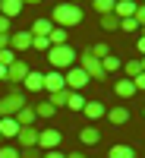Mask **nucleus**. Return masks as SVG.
<instances>
[{"instance_id": "1", "label": "nucleus", "mask_w": 145, "mask_h": 158, "mask_svg": "<svg viewBox=\"0 0 145 158\" xmlns=\"http://www.w3.org/2000/svg\"><path fill=\"white\" fill-rule=\"evenodd\" d=\"M50 22L60 25V29H73V25L82 22V10H79L76 3H57L54 13H50Z\"/></svg>"}, {"instance_id": "2", "label": "nucleus", "mask_w": 145, "mask_h": 158, "mask_svg": "<svg viewBox=\"0 0 145 158\" xmlns=\"http://www.w3.org/2000/svg\"><path fill=\"white\" fill-rule=\"evenodd\" d=\"M25 92L22 89H10L3 98H0V117H16L22 108H25Z\"/></svg>"}, {"instance_id": "3", "label": "nucleus", "mask_w": 145, "mask_h": 158, "mask_svg": "<svg viewBox=\"0 0 145 158\" xmlns=\"http://www.w3.org/2000/svg\"><path fill=\"white\" fill-rule=\"evenodd\" d=\"M47 60H50V67H54L57 73H60V70H70L73 63H76V51H73V44L50 48V51H47Z\"/></svg>"}, {"instance_id": "4", "label": "nucleus", "mask_w": 145, "mask_h": 158, "mask_svg": "<svg viewBox=\"0 0 145 158\" xmlns=\"http://www.w3.org/2000/svg\"><path fill=\"white\" fill-rule=\"evenodd\" d=\"M63 79H66V89H70V92H82L85 82H88V73H85L82 67H70L66 73H63Z\"/></svg>"}, {"instance_id": "5", "label": "nucleus", "mask_w": 145, "mask_h": 158, "mask_svg": "<svg viewBox=\"0 0 145 158\" xmlns=\"http://www.w3.org/2000/svg\"><path fill=\"white\" fill-rule=\"evenodd\" d=\"M82 70L88 73V79H107V73H104V67H101V60L91 57L88 51H82Z\"/></svg>"}, {"instance_id": "6", "label": "nucleus", "mask_w": 145, "mask_h": 158, "mask_svg": "<svg viewBox=\"0 0 145 158\" xmlns=\"http://www.w3.org/2000/svg\"><path fill=\"white\" fill-rule=\"evenodd\" d=\"M60 142H63V133H60V130H41V133H38V149H41V152L57 149Z\"/></svg>"}, {"instance_id": "7", "label": "nucleus", "mask_w": 145, "mask_h": 158, "mask_svg": "<svg viewBox=\"0 0 145 158\" xmlns=\"http://www.w3.org/2000/svg\"><path fill=\"white\" fill-rule=\"evenodd\" d=\"M25 76H29V63H25V60H16L13 67H6V82L13 89H16L19 82H25Z\"/></svg>"}, {"instance_id": "8", "label": "nucleus", "mask_w": 145, "mask_h": 158, "mask_svg": "<svg viewBox=\"0 0 145 158\" xmlns=\"http://www.w3.org/2000/svg\"><path fill=\"white\" fill-rule=\"evenodd\" d=\"M38 133H41V130H35V127H19L16 142H19L22 149H32V146H38Z\"/></svg>"}, {"instance_id": "9", "label": "nucleus", "mask_w": 145, "mask_h": 158, "mask_svg": "<svg viewBox=\"0 0 145 158\" xmlns=\"http://www.w3.org/2000/svg\"><path fill=\"white\" fill-rule=\"evenodd\" d=\"M10 48L16 51V54L19 51H29L32 48V32H13L10 35Z\"/></svg>"}, {"instance_id": "10", "label": "nucleus", "mask_w": 145, "mask_h": 158, "mask_svg": "<svg viewBox=\"0 0 145 158\" xmlns=\"http://www.w3.org/2000/svg\"><path fill=\"white\" fill-rule=\"evenodd\" d=\"M60 89H66V79H63V73H44V92L50 95V92H60Z\"/></svg>"}, {"instance_id": "11", "label": "nucleus", "mask_w": 145, "mask_h": 158, "mask_svg": "<svg viewBox=\"0 0 145 158\" xmlns=\"http://www.w3.org/2000/svg\"><path fill=\"white\" fill-rule=\"evenodd\" d=\"M129 117H133V114H129V108H123V104H117V108H107V120H111L114 127H123Z\"/></svg>"}, {"instance_id": "12", "label": "nucleus", "mask_w": 145, "mask_h": 158, "mask_svg": "<svg viewBox=\"0 0 145 158\" xmlns=\"http://www.w3.org/2000/svg\"><path fill=\"white\" fill-rule=\"evenodd\" d=\"M0 136H3V139H16V136H19L16 117H0Z\"/></svg>"}, {"instance_id": "13", "label": "nucleus", "mask_w": 145, "mask_h": 158, "mask_svg": "<svg viewBox=\"0 0 145 158\" xmlns=\"http://www.w3.org/2000/svg\"><path fill=\"white\" fill-rule=\"evenodd\" d=\"M25 92H44V73H35V70H29V76H25Z\"/></svg>"}, {"instance_id": "14", "label": "nucleus", "mask_w": 145, "mask_h": 158, "mask_svg": "<svg viewBox=\"0 0 145 158\" xmlns=\"http://www.w3.org/2000/svg\"><path fill=\"white\" fill-rule=\"evenodd\" d=\"M22 0H0V16H6V19H13V16H19L22 13Z\"/></svg>"}, {"instance_id": "15", "label": "nucleus", "mask_w": 145, "mask_h": 158, "mask_svg": "<svg viewBox=\"0 0 145 158\" xmlns=\"http://www.w3.org/2000/svg\"><path fill=\"white\" fill-rule=\"evenodd\" d=\"M114 92H117V98H123V101H129L133 95H139L136 85H133V79H120V82L114 85Z\"/></svg>"}, {"instance_id": "16", "label": "nucleus", "mask_w": 145, "mask_h": 158, "mask_svg": "<svg viewBox=\"0 0 145 158\" xmlns=\"http://www.w3.org/2000/svg\"><path fill=\"white\" fill-rule=\"evenodd\" d=\"M79 142H82V146H98V142H101L98 127H82V130H79Z\"/></svg>"}, {"instance_id": "17", "label": "nucleus", "mask_w": 145, "mask_h": 158, "mask_svg": "<svg viewBox=\"0 0 145 158\" xmlns=\"http://www.w3.org/2000/svg\"><path fill=\"white\" fill-rule=\"evenodd\" d=\"M82 114L88 117V120H101V117L107 114V108H104L101 101H85V108H82Z\"/></svg>"}, {"instance_id": "18", "label": "nucleus", "mask_w": 145, "mask_h": 158, "mask_svg": "<svg viewBox=\"0 0 145 158\" xmlns=\"http://www.w3.org/2000/svg\"><path fill=\"white\" fill-rule=\"evenodd\" d=\"M50 29H54V22H50V19H35V25H32V38H47L50 35Z\"/></svg>"}, {"instance_id": "19", "label": "nucleus", "mask_w": 145, "mask_h": 158, "mask_svg": "<svg viewBox=\"0 0 145 158\" xmlns=\"http://www.w3.org/2000/svg\"><path fill=\"white\" fill-rule=\"evenodd\" d=\"M66 101H70V89H60V92H50V95H47V104H50V108H66Z\"/></svg>"}, {"instance_id": "20", "label": "nucleus", "mask_w": 145, "mask_h": 158, "mask_svg": "<svg viewBox=\"0 0 145 158\" xmlns=\"http://www.w3.org/2000/svg\"><path fill=\"white\" fill-rule=\"evenodd\" d=\"M136 10H139V3H136V0H120V3L114 6V13H117L120 19H126V16H136Z\"/></svg>"}, {"instance_id": "21", "label": "nucleus", "mask_w": 145, "mask_h": 158, "mask_svg": "<svg viewBox=\"0 0 145 158\" xmlns=\"http://www.w3.org/2000/svg\"><path fill=\"white\" fill-rule=\"evenodd\" d=\"M35 117H38V114H35V104H25V108L16 114V123H19V127H32Z\"/></svg>"}, {"instance_id": "22", "label": "nucleus", "mask_w": 145, "mask_h": 158, "mask_svg": "<svg viewBox=\"0 0 145 158\" xmlns=\"http://www.w3.org/2000/svg\"><path fill=\"white\" fill-rule=\"evenodd\" d=\"M47 41H50V48H60V44H66V41H70V38H66V29L54 25V29H50V35H47Z\"/></svg>"}, {"instance_id": "23", "label": "nucleus", "mask_w": 145, "mask_h": 158, "mask_svg": "<svg viewBox=\"0 0 145 158\" xmlns=\"http://www.w3.org/2000/svg\"><path fill=\"white\" fill-rule=\"evenodd\" d=\"M101 29H104V32H117V29H120V16H117V13L101 16Z\"/></svg>"}, {"instance_id": "24", "label": "nucleus", "mask_w": 145, "mask_h": 158, "mask_svg": "<svg viewBox=\"0 0 145 158\" xmlns=\"http://www.w3.org/2000/svg\"><path fill=\"white\" fill-rule=\"evenodd\" d=\"M107 158H136V152L129 149V146H111Z\"/></svg>"}, {"instance_id": "25", "label": "nucleus", "mask_w": 145, "mask_h": 158, "mask_svg": "<svg viewBox=\"0 0 145 158\" xmlns=\"http://www.w3.org/2000/svg\"><path fill=\"white\" fill-rule=\"evenodd\" d=\"M123 73H126V79H136L142 73V60H126L123 63Z\"/></svg>"}, {"instance_id": "26", "label": "nucleus", "mask_w": 145, "mask_h": 158, "mask_svg": "<svg viewBox=\"0 0 145 158\" xmlns=\"http://www.w3.org/2000/svg\"><path fill=\"white\" fill-rule=\"evenodd\" d=\"M91 3H95V13L98 16H107V13H114V0H91Z\"/></svg>"}, {"instance_id": "27", "label": "nucleus", "mask_w": 145, "mask_h": 158, "mask_svg": "<svg viewBox=\"0 0 145 158\" xmlns=\"http://www.w3.org/2000/svg\"><path fill=\"white\" fill-rule=\"evenodd\" d=\"M66 108H70V111H82V108H85V98H82V92H70V101H66Z\"/></svg>"}, {"instance_id": "28", "label": "nucleus", "mask_w": 145, "mask_h": 158, "mask_svg": "<svg viewBox=\"0 0 145 158\" xmlns=\"http://www.w3.org/2000/svg\"><path fill=\"white\" fill-rule=\"evenodd\" d=\"M101 67H104V73H117V70H123V63H120V60H117L114 54H107V57H104V60H101Z\"/></svg>"}, {"instance_id": "29", "label": "nucleus", "mask_w": 145, "mask_h": 158, "mask_svg": "<svg viewBox=\"0 0 145 158\" xmlns=\"http://www.w3.org/2000/svg\"><path fill=\"white\" fill-rule=\"evenodd\" d=\"M13 63H16V51L3 48V51H0V67H13Z\"/></svg>"}, {"instance_id": "30", "label": "nucleus", "mask_w": 145, "mask_h": 158, "mask_svg": "<svg viewBox=\"0 0 145 158\" xmlns=\"http://www.w3.org/2000/svg\"><path fill=\"white\" fill-rule=\"evenodd\" d=\"M88 54H91V57H98V60H104L111 51H107V44H104V41H98V44H91V48H88Z\"/></svg>"}, {"instance_id": "31", "label": "nucleus", "mask_w": 145, "mask_h": 158, "mask_svg": "<svg viewBox=\"0 0 145 158\" xmlns=\"http://www.w3.org/2000/svg\"><path fill=\"white\" fill-rule=\"evenodd\" d=\"M120 29H123V32H129V35H133V32H139V29H142V25L136 22V16H126V19H120Z\"/></svg>"}, {"instance_id": "32", "label": "nucleus", "mask_w": 145, "mask_h": 158, "mask_svg": "<svg viewBox=\"0 0 145 158\" xmlns=\"http://www.w3.org/2000/svg\"><path fill=\"white\" fill-rule=\"evenodd\" d=\"M35 114H38V117H54L57 111H54V108H50V104H47V101H41V104H35Z\"/></svg>"}, {"instance_id": "33", "label": "nucleus", "mask_w": 145, "mask_h": 158, "mask_svg": "<svg viewBox=\"0 0 145 158\" xmlns=\"http://www.w3.org/2000/svg\"><path fill=\"white\" fill-rule=\"evenodd\" d=\"M41 155H44V152L38 149V146H32V149H22V152H19V158H41Z\"/></svg>"}, {"instance_id": "34", "label": "nucleus", "mask_w": 145, "mask_h": 158, "mask_svg": "<svg viewBox=\"0 0 145 158\" xmlns=\"http://www.w3.org/2000/svg\"><path fill=\"white\" fill-rule=\"evenodd\" d=\"M32 48L35 51H50V41L47 38H32Z\"/></svg>"}, {"instance_id": "35", "label": "nucleus", "mask_w": 145, "mask_h": 158, "mask_svg": "<svg viewBox=\"0 0 145 158\" xmlns=\"http://www.w3.org/2000/svg\"><path fill=\"white\" fill-rule=\"evenodd\" d=\"M0 158H19V149H13V146H0Z\"/></svg>"}, {"instance_id": "36", "label": "nucleus", "mask_w": 145, "mask_h": 158, "mask_svg": "<svg viewBox=\"0 0 145 158\" xmlns=\"http://www.w3.org/2000/svg\"><path fill=\"white\" fill-rule=\"evenodd\" d=\"M133 85H136V92H145V70H142V73L133 79Z\"/></svg>"}, {"instance_id": "37", "label": "nucleus", "mask_w": 145, "mask_h": 158, "mask_svg": "<svg viewBox=\"0 0 145 158\" xmlns=\"http://www.w3.org/2000/svg\"><path fill=\"white\" fill-rule=\"evenodd\" d=\"M0 35H10V19L0 16Z\"/></svg>"}, {"instance_id": "38", "label": "nucleus", "mask_w": 145, "mask_h": 158, "mask_svg": "<svg viewBox=\"0 0 145 158\" xmlns=\"http://www.w3.org/2000/svg\"><path fill=\"white\" fill-rule=\"evenodd\" d=\"M41 158H66V155H63V152H60V149H50V152H44V155H41Z\"/></svg>"}, {"instance_id": "39", "label": "nucleus", "mask_w": 145, "mask_h": 158, "mask_svg": "<svg viewBox=\"0 0 145 158\" xmlns=\"http://www.w3.org/2000/svg\"><path fill=\"white\" fill-rule=\"evenodd\" d=\"M136 22H139V25H145V6H139V10H136Z\"/></svg>"}, {"instance_id": "40", "label": "nucleus", "mask_w": 145, "mask_h": 158, "mask_svg": "<svg viewBox=\"0 0 145 158\" xmlns=\"http://www.w3.org/2000/svg\"><path fill=\"white\" fill-rule=\"evenodd\" d=\"M136 48H139V54L145 57V35H139V41H136Z\"/></svg>"}, {"instance_id": "41", "label": "nucleus", "mask_w": 145, "mask_h": 158, "mask_svg": "<svg viewBox=\"0 0 145 158\" xmlns=\"http://www.w3.org/2000/svg\"><path fill=\"white\" fill-rule=\"evenodd\" d=\"M3 48H10V35H0V51Z\"/></svg>"}, {"instance_id": "42", "label": "nucleus", "mask_w": 145, "mask_h": 158, "mask_svg": "<svg viewBox=\"0 0 145 158\" xmlns=\"http://www.w3.org/2000/svg\"><path fill=\"white\" fill-rule=\"evenodd\" d=\"M66 158H85V155H82V152H70Z\"/></svg>"}, {"instance_id": "43", "label": "nucleus", "mask_w": 145, "mask_h": 158, "mask_svg": "<svg viewBox=\"0 0 145 158\" xmlns=\"http://www.w3.org/2000/svg\"><path fill=\"white\" fill-rule=\"evenodd\" d=\"M0 79H6V67H0Z\"/></svg>"}, {"instance_id": "44", "label": "nucleus", "mask_w": 145, "mask_h": 158, "mask_svg": "<svg viewBox=\"0 0 145 158\" xmlns=\"http://www.w3.org/2000/svg\"><path fill=\"white\" fill-rule=\"evenodd\" d=\"M22 3H41V0H22Z\"/></svg>"}, {"instance_id": "45", "label": "nucleus", "mask_w": 145, "mask_h": 158, "mask_svg": "<svg viewBox=\"0 0 145 158\" xmlns=\"http://www.w3.org/2000/svg\"><path fill=\"white\" fill-rule=\"evenodd\" d=\"M66 3H76V6H79V0H66Z\"/></svg>"}, {"instance_id": "46", "label": "nucleus", "mask_w": 145, "mask_h": 158, "mask_svg": "<svg viewBox=\"0 0 145 158\" xmlns=\"http://www.w3.org/2000/svg\"><path fill=\"white\" fill-rule=\"evenodd\" d=\"M142 70H145V57H142Z\"/></svg>"}, {"instance_id": "47", "label": "nucleus", "mask_w": 145, "mask_h": 158, "mask_svg": "<svg viewBox=\"0 0 145 158\" xmlns=\"http://www.w3.org/2000/svg\"><path fill=\"white\" fill-rule=\"evenodd\" d=\"M142 35H145V25H142Z\"/></svg>"}, {"instance_id": "48", "label": "nucleus", "mask_w": 145, "mask_h": 158, "mask_svg": "<svg viewBox=\"0 0 145 158\" xmlns=\"http://www.w3.org/2000/svg\"><path fill=\"white\" fill-rule=\"evenodd\" d=\"M114 3H120V0H114Z\"/></svg>"}, {"instance_id": "49", "label": "nucleus", "mask_w": 145, "mask_h": 158, "mask_svg": "<svg viewBox=\"0 0 145 158\" xmlns=\"http://www.w3.org/2000/svg\"><path fill=\"white\" fill-rule=\"evenodd\" d=\"M142 6H145V0H142Z\"/></svg>"}, {"instance_id": "50", "label": "nucleus", "mask_w": 145, "mask_h": 158, "mask_svg": "<svg viewBox=\"0 0 145 158\" xmlns=\"http://www.w3.org/2000/svg\"><path fill=\"white\" fill-rule=\"evenodd\" d=\"M0 139H3V136H0Z\"/></svg>"}]
</instances>
